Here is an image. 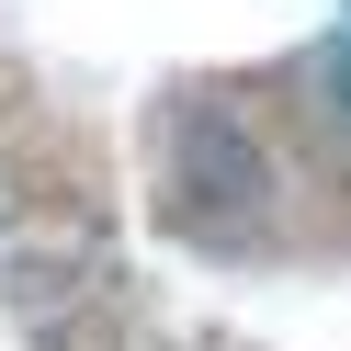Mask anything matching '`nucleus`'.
Masks as SVG:
<instances>
[{"label": "nucleus", "instance_id": "1", "mask_svg": "<svg viewBox=\"0 0 351 351\" xmlns=\"http://www.w3.org/2000/svg\"><path fill=\"white\" fill-rule=\"evenodd\" d=\"M170 193H182L193 227H261L272 215V147L250 136V114H227V102H182L170 114Z\"/></svg>", "mask_w": 351, "mask_h": 351}, {"label": "nucleus", "instance_id": "2", "mask_svg": "<svg viewBox=\"0 0 351 351\" xmlns=\"http://www.w3.org/2000/svg\"><path fill=\"white\" fill-rule=\"evenodd\" d=\"M328 102L351 114V46H328Z\"/></svg>", "mask_w": 351, "mask_h": 351}]
</instances>
